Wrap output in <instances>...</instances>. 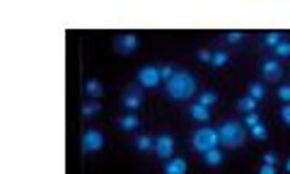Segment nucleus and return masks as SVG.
I'll use <instances>...</instances> for the list:
<instances>
[{"mask_svg":"<svg viewBox=\"0 0 290 174\" xmlns=\"http://www.w3.org/2000/svg\"><path fill=\"white\" fill-rule=\"evenodd\" d=\"M196 90H198V80H196L191 73H184V70H181V73H174L172 80H167V95L177 102L191 100Z\"/></svg>","mask_w":290,"mask_h":174,"instance_id":"obj_1","label":"nucleus"},{"mask_svg":"<svg viewBox=\"0 0 290 174\" xmlns=\"http://www.w3.org/2000/svg\"><path fill=\"white\" fill-rule=\"evenodd\" d=\"M218 136H220V143L225 145V148H240L242 143H244V128H242L240 121H225V124L218 128Z\"/></svg>","mask_w":290,"mask_h":174,"instance_id":"obj_2","label":"nucleus"},{"mask_svg":"<svg viewBox=\"0 0 290 174\" xmlns=\"http://www.w3.org/2000/svg\"><path fill=\"white\" fill-rule=\"evenodd\" d=\"M218 143H220V136H218L215 128H198L191 136V145H193V150H198V152L215 150Z\"/></svg>","mask_w":290,"mask_h":174,"instance_id":"obj_3","label":"nucleus"},{"mask_svg":"<svg viewBox=\"0 0 290 174\" xmlns=\"http://www.w3.org/2000/svg\"><path fill=\"white\" fill-rule=\"evenodd\" d=\"M80 145H83L85 152H97V150H102V148H104V136H102V131H97V128H87V131L83 133Z\"/></svg>","mask_w":290,"mask_h":174,"instance_id":"obj_4","label":"nucleus"},{"mask_svg":"<svg viewBox=\"0 0 290 174\" xmlns=\"http://www.w3.org/2000/svg\"><path fill=\"white\" fill-rule=\"evenodd\" d=\"M160 68L155 65H143L140 70H138V85L140 87H157L160 85Z\"/></svg>","mask_w":290,"mask_h":174,"instance_id":"obj_5","label":"nucleus"},{"mask_svg":"<svg viewBox=\"0 0 290 174\" xmlns=\"http://www.w3.org/2000/svg\"><path fill=\"white\" fill-rule=\"evenodd\" d=\"M155 152L157 157H172L174 155V138L162 133V136L155 138Z\"/></svg>","mask_w":290,"mask_h":174,"instance_id":"obj_6","label":"nucleus"},{"mask_svg":"<svg viewBox=\"0 0 290 174\" xmlns=\"http://www.w3.org/2000/svg\"><path fill=\"white\" fill-rule=\"evenodd\" d=\"M140 104H143V92L135 90V87L126 90V95H123V107H126V109H138Z\"/></svg>","mask_w":290,"mask_h":174,"instance_id":"obj_7","label":"nucleus"},{"mask_svg":"<svg viewBox=\"0 0 290 174\" xmlns=\"http://www.w3.org/2000/svg\"><path fill=\"white\" fill-rule=\"evenodd\" d=\"M116 49L121 53H133V51L138 49V37L135 34H123L121 39H116Z\"/></svg>","mask_w":290,"mask_h":174,"instance_id":"obj_8","label":"nucleus"},{"mask_svg":"<svg viewBox=\"0 0 290 174\" xmlns=\"http://www.w3.org/2000/svg\"><path fill=\"white\" fill-rule=\"evenodd\" d=\"M261 73H264V77H268V80H276V77H280V63L273 58H266L264 63H261Z\"/></svg>","mask_w":290,"mask_h":174,"instance_id":"obj_9","label":"nucleus"},{"mask_svg":"<svg viewBox=\"0 0 290 174\" xmlns=\"http://www.w3.org/2000/svg\"><path fill=\"white\" fill-rule=\"evenodd\" d=\"M186 169H189V164H186L184 157L167 160V164H165V174H186Z\"/></svg>","mask_w":290,"mask_h":174,"instance_id":"obj_10","label":"nucleus"},{"mask_svg":"<svg viewBox=\"0 0 290 174\" xmlns=\"http://www.w3.org/2000/svg\"><path fill=\"white\" fill-rule=\"evenodd\" d=\"M85 95H87L90 100H99V97L104 95V87H102L99 80L92 77V80H87V82H85Z\"/></svg>","mask_w":290,"mask_h":174,"instance_id":"obj_11","label":"nucleus"},{"mask_svg":"<svg viewBox=\"0 0 290 174\" xmlns=\"http://www.w3.org/2000/svg\"><path fill=\"white\" fill-rule=\"evenodd\" d=\"M223 160H225V155L220 152V150H208V152H203V162L208 164V167H218V164H223Z\"/></svg>","mask_w":290,"mask_h":174,"instance_id":"obj_12","label":"nucleus"},{"mask_svg":"<svg viewBox=\"0 0 290 174\" xmlns=\"http://www.w3.org/2000/svg\"><path fill=\"white\" fill-rule=\"evenodd\" d=\"M116 124H119L121 131H135V128L140 126V121H138V119H135L133 114H126V116H121Z\"/></svg>","mask_w":290,"mask_h":174,"instance_id":"obj_13","label":"nucleus"},{"mask_svg":"<svg viewBox=\"0 0 290 174\" xmlns=\"http://www.w3.org/2000/svg\"><path fill=\"white\" fill-rule=\"evenodd\" d=\"M189 114L196 121H208V109H205L203 104H198V102H193L191 107H189Z\"/></svg>","mask_w":290,"mask_h":174,"instance_id":"obj_14","label":"nucleus"},{"mask_svg":"<svg viewBox=\"0 0 290 174\" xmlns=\"http://www.w3.org/2000/svg\"><path fill=\"white\" fill-rule=\"evenodd\" d=\"M256 104H259V102L252 100V97L247 95V97H242V100L237 102V109H240V112H244V114H252V112H256Z\"/></svg>","mask_w":290,"mask_h":174,"instance_id":"obj_15","label":"nucleus"},{"mask_svg":"<svg viewBox=\"0 0 290 174\" xmlns=\"http://www.w3.org/2000/svg\"><path fill=\"white\" fill-rule=\"evenodd\" d=\"M99 109H102V104L97 100H87L80 112H83V116H95V114H99Z\"/></svg>","mask_w":290,"mask_h":174,"instance_id":"obj_16","label":"nucleus"},{"mask_svg":"<svg viewBox=\"0 0 290 174\" xmlns=\"http://www.w3.org/2000/svg\"><path fill=\"white\" fill-rule=\"evenodd\" d=\"M264 95H266V87H264V82H252L249 85V97L252 100H264Z\"/></svg>","mask_w":290,"mask_h":174,"instance_id":"obj_17","label":"nucleus"},{"mask_svg":"<svg viewBox=\"0 0 290 174\" xmlns=\"http://www.w3.org/2000/svg\"><path fill=\"white\" fill-rule=\"evenodd\" d=\"M215 102H218V95L215 92H210V90H208V92H201V97H198V104H203L205 109H210Z\"/></svg>","mask_w":290,"mask_h":174,"instance_id":"obj_18","label":"nucleus"},{"mask_svg":"<svg viewBox=\"0 0 290 174\" xmlns=\"http://www.w3.org/2000/svg\"><path fill=\"white\" fill-rule=\"evenodd\" d=\"M280 41H285L280 32H268V34L264 37V44H266V46H273V49H276V46L280 44Z\"/></svg>","mask_w":290,"mask_h":174,"instance_id":"obj_19","label":"nucleus"},{"mask_svg":"<svg viewBox=\"0 0 290 174\" xmlns=\"http://www.w3.org/2000/svg\"><path fill=\"white\" fill-rule=\"evenodd\" d=\"M135 148L143 150V152L145 150H155V140H153L150 136H140L138 140H135Z\"/></svg>","mask_w":290,"mask_h":174,"instance_id":"obj_20","label":"nucleus"},{"mask_svg":"<svg viewBox=\"0 0 290 174\" xmlns=\"http://www.w3.org/2000/svg\"><path fill=\"white\" fill-rule=\"evenodd\" d=\"M266 133H268V128H266L264 121H259V124L252 128V138H254V140H266Z\"/></svg>","mask_w":290,"mask_h":174,"instance_id":"obj_21","label":"nucleus"},{"mask_svg":"<svg viewBox=\"0 0 290 174\" xmlns=\"http://www.w3.org/2000/svg\"><path fill=\"white\" fill-rule=\"evenodd\" d=\"M273 51H276V58H290V41H280Z\"/></svg>","mask_w":290,"mask_h":174,"instance_id":"obj_22","label":"nucleus"},{"mask_svg":"<svg viewBox=\"0 0 290 174\" xmlns=\"http://www.w3.org/2000/svg\"><path fill=\"white\" fill-rule=\"evenodd\" d=\"M228 61H230V58H228V53H225V51H215V53H213V65H215V68H223Z\"/></svg>","mask_w":290,"mask_h":174,"instance_id":"obj_23","label":"nucleus"},{"mask_svg":"<svg viewBox=\"0 0 290 174\" xmlns=\"http://www.w3.org/2000/svg\"><path fill=\"white\" fill-rule=\"evenodd\" d=\"M261 119H259V114L252 112V114H244V126H249V128H254V126L259 124Z\"/></svg>","mask_w":290,"mask_h":174,"instance_id":"obj_24","label":"nucleus"},{"mask_svg":"<svg viewBox=\"0 0 290 174\" xmlns=\"http://www.w3.org/2000/svg\"><path fill=\"white\" fill-rule=\"evenodd\" d=\"M160 77H162L165 82L172 80V77H174V68H172V65H162V68H160Z\"/></svg>","mask_w":290,"mask_h":174,"instance_id":"obj_25","label":"nucleus"},{"mask_svg":"<svg viewBox=\"0 0 290 174\" xmlns=\"http://www.w3.org/2000/svg\"><path fill=\"white\" fill-rule=\"evenodd\" d=\"M196 58H198V61H201V63H210V65H213V53H210V51L201 49V51H198V53H196Z\"/></svg>","mask_w":290,"mask_h":174,"instance_id":"obj_26","label":"nucleus"},{"mask_svg":"<svg viewBox=\"0 0 290 174\" xmlns=\"http://www.w3.org/2000/svg\"><path fill=\"white\" fill-rule=\"evenodd\" d=\"M278 97L285 102V104H290V85H280V87H278Z\"/></svg>","mask_w":290,"mask_h":174,"instance_id":"obj_27","label":"nucleus"},{"mask_svg":"<svg viewBox=\"0 0 290 174\" xmlns=\"http://www.w3.org/2000/svg\"><path fill=\"white\" fill-rule=\"evenodd\" d=\"M244 39V32H230L228 34V44H240Z\"/></svg>","mask_w":290,"mask_h":174,"instance_id":"obj_28","label":"nucleus"},{"mask_svg":"<svg viewBox=\"0 0 290 174\" xmlns=\"http://www.w3.org/2000/svg\"><path fill=\"white\" fill-rule=\"evenodd\" d=\"M280 119H283L285 126H290V104H285V107L280 109Z\"/></svg>","mask_w":290,"mask_h":174,"instance_id":"obj_29","label":"nucleus"},{"mask_svg":"<svg viewBox=\"0 0 290 174\" xmlns=\"http://www.w3.org/2000/svg\"><path fill=\"white\" fill-rule=\"evenodd\" d=\"M276 162H278L276 152H266V155H264V164H273V167H276Z\"/></svg>","mask_w":290,"mask_h":174,"instance_id":"obj_30","label":"nucleus"},{"mask_svg":"<svg viewBox=\"0 0 290 174\" xmlns=\"http://www.w3.org/2000/svg\"><path fill=\"white\" fill-rule=\"evenodd\" d=\"M259 174H276V167H273V164H264V167L259 169Z\"/></svg>","mask_w":290,"mask_h":174,"instance_id":"obj_31","label":"nucleus"},{"mask_svg":"<svg viewBox=\"0 0 290 174\" xmlns=\"http://www.w3.org/2000/svg\"><path fill=\"white\" fill-rule=\"evenodd\" d=\"M285 169H288V172H290V160H288V162H285Z\"/></svg>","mask_w":290,"mask_h":174,"instance_id":"obj_32","label":"nucleus"}]
</instances>
